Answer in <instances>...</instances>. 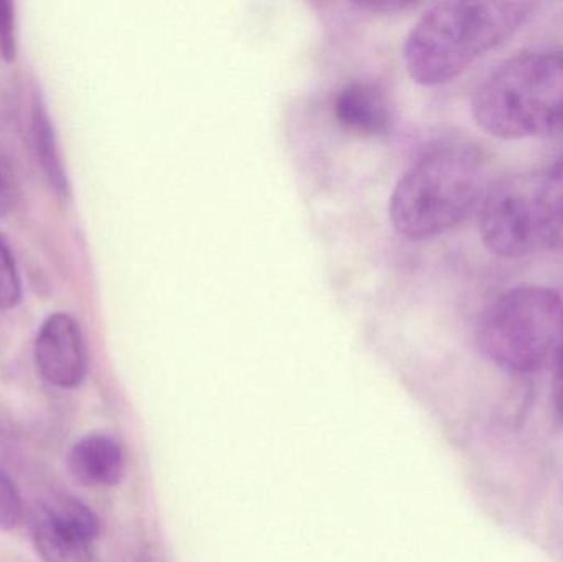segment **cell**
<instances>
[{"mask_svg":"<svg viewBox=\"0 0 563 562\" xmlns=\"http://www.w3.org/2000/svg\"><path fill=\"white\" fill-rule=\"evenodd\" d=\"M534 2L446 0L430 7L404 43V62L413 81L443 85L508 42L531 22Z\"/></svg>","mask_w":563,"mask_h":562,"instance_id":"cell-1","label":"cell"},{"mask_svg":"<svg viewBox=\"0 0 563 562\" xmlns=\"http://www.w3.org/2000/svg\"><path fill=\"white\" fill-rule=\"evenodd\" d=\"M333 112L346 131L360 135L384 134L393 122V109L376 82L353 81L343 86L334 98Z\"/></svg>","mask_w":563,"mask_h":562,"instance_id":"cell-7","label":"cell"},{"mask_svg":"<svg viewBox=\"0 0 563 562\" xmlns=\"http://www.w3.org/2000/svg\"><path fill=\"white\" fill-rule=\"evenodd\" d=\"M554 383H552V399H554L555 411L563 419V349L554 363Z\"/></svg>","mask_w":563,"mask_h":562,"instance_id":"cell-15","label":"cell"},{"mask_svg":"<svg viewBox=\"0 0 563 562\" xmlns=\"http://www.w3.org/2000/svg\"><path fill=\"white\" fill-rule=\"evenodd\" d=\"M43 507L59 527L91 547L101 535V520L98 515L79 498L59 495L48 504H43Z\"/></svg>","mask_w":563,"mask_h":562,"instance_id":"cell-11","label":"cell"},{"mask_svg":"<svg viewBox=\"0 0 563 562\" xmlns=\"http://www.w3.org/2000/svg\"><path fill=\"white\" fill-rule=\"evenodd\" d=\"M10 207L9 188H7L5 178L0 172V218L5 217Z\"/></svg>","mask_w":563,"mask_h":562,"instance_id":"cell-16","label":"cell"},{"mask_svg":"<svg viewBox=\"0 0 563 562\" xmlns=\"http://www.w3.org/2000/svg\"><path fill=\"white\" fill-rule=\"evenodd\" d=\"M478 211L483 243L496 256L563 250V157L493 185Z\"/></svg>","mask_w":563,"mask_h":562,"instance_id":"cell-4","label":"cell"},{"mask_svg":"<svg viewBox=\"0 0 563 562\" xmlns=\"http://www.w3.org/2000/svg\"><path fill=\"white\" fill-rule=\"evenodd\" d=\"M32 139L36 161H38L49 187L59 197H68L69 180L65 165H63L62 154H59L55 128H53L45 101L40 96H35L32 106Z\"/></svg>","mask_w":563,"mask_h":562,"instance_id":"cell-10","label":"cell"},{"mask_svg":"<svg viewBox=\"0 0 563 562\" xmlns=\"http://www.w3.org/2000/svg\"><path fill=\"white\" fill-rule=\"evenodd\" d=\"M22 495L15 482L0 471V530L13 531L22 525Z\"/></svg>","mask_w":563,"mask_h":562,"instance_id":"cell-13","label":"cell"},{"mask_svg":"<svg viewBox=\"0 0 563 562\" xmlns=\"http://www.w3.org/2000/svg\"><path fill=\"white\" fill-rule=\"evenodd\" d=\"M488 190L485 152L472 142H443L397 181L390 195V221L409 240H429L479 210Z\"/></svg>","mask_w":563,"mask_h":562,"instance_id":"cell-2","label":"cell"},{"mask_svg":"<svg viewBox=\"0 0 563 562\" xmlns=\"http://www.w3.org/2000/svg\"><path fill=\"white\" fill-rule=\"evenodd\" d=\"M476 343L503 372H541L558 362L563 349V297L538 284L511 287L483 310Z\"/></svg>","mask_w":563,"mask_h":562,"instance_id":"cell-5","label":"cell"},{"mask_svg":"<svg viewBox=\"0 0 563 562\" xmlns=\"http://www.w3.org/2000/svg\"><path fill=\"white\" fill-rule=\"evenodd\" d=\"M472 115L495 139L525 141L563 132V48L519 53L473 92Z\"/></svg>","mask_w":563,"mask_h":562,"instance_id":"cell-3","label":"cell"},{"mask_svg":"<svg viewBox=\"0 0 563 562\" xmlns=\"http://www.w3.org/2000/svg\"><path fill=\"white\" fill-rule=\"evenodd\" d=\"M30 533L43 562H95L91 544L59 527L43 505L33 510Z\"/></svg>","mask_w":563,"mask_h":562,"instance_id":"cell-9","label":"cell"},{"mask_svg":"<svg viewBox=\"0 0 563 562\" xmlns=\"http://www.w3.org/2000/svg\"><path fill=\"white\" fill-rule=\"evenodd\" d=\"M36 370L48 385L73 389L81 385L88 368L85 337L75 317L55 312L46 317L33 345Z\"/></svg>","mask_w":563,"mask_h":562,"instance_id":"cell-6","label":"cell"},{"mask_svg":"<svg viewBox=\"0 0 563 562\" xmlns=\"http://www.w3.org/2000/svg\"><path fill=\"white\" fill-rule=\"evenodd\" d=\"M16 55L15 3L0 0V56L7 63Z\"/></svg>","mask_w":563,"mask_h":562,"instance_id":"cell-14","label":"cell"},{"mask_svg":"<svg viewBox=\"0 0 563 562\" xmlns=\"http://www.w3.org/2000/svg\"><path fill=\"white\" fill-rule=\"evenodd\" d=\"M68 467L85 487H115L124 478V452L115 439L92 432L73 444Z\"/></svg>","mask_w":563,"mask_h":562,"instance_id":"cell-8","label":"cell"},{"mask_svg":"<svg viewBox=\"0 0 563 562\" xmlns=\"http://www.w3.org/2000/svg\"><path fill=\"white\" fill-rule=\"evenodd\" d=\"M22 300V279L15 257L0 234V309H15Z\"/></svg>","mask_w":563,"mask_h":562,"instance_id":"cell-12","label":"cell"}]
</instances>
